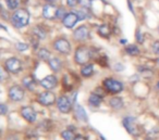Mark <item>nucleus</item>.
Segmentation results:
<instances>
[{"label":"nucleus","mask_w":159,"mask_h":140,"mask_svg":"<svg viewBox=\"0 0 159 140\" xmlns=\"http://www.w3.org/2000/svg\"><path fill=\"white\" fill-rule=\"evenodd\" d=\"M104 87L112 94H119L123 90V85L119 81L113 78H106L104 81Z\"/></svg>","instance_id":"20e7f679"},{"label":"nucleus","mask_w":159,"mask_h":140,"mask_svg":"<svg viewBox=\"0 0 159 140\" xmlns=\"http://www.w3.org/2000/svg\"><path fill=\"white\" fill-rule=\"evenodd\" d=\"M109 104L112 107L113 110H121L123 107V101H122L121 98L119 97H113V98L110 99L109 101Z\"/></svg>","instance_id":"dca6fc26"},{"label":"nucleus","mask_w":159,"mask_h":140,"mask_svg":"<svg viewBox=\"0 0 159 140\" xmlns=\"http://www.w3.org/2000/svg\"><path fill=\"white\" fill-rule=\"evenodd\" d=\"M7 3V7L10 10H16L19 7V0H5Z\"/></svg>","instance_id":"cd10ccee"},{"label":"nucleus","mask_w":159,"mask_h":140,"mask_svg":"<svg viewBox=\"0 0 159 140\" xmlns=\"http://www.w3.org/2000/svg\"><path fill=\"white\" fill-rule=\"evenodd\" d=\"M125 42H126V40H123V39L121 40V44H125Z\"/></svg>","instance_id":"79ce46f5"},{"label":"nucleus","mask_w":159,"mask_h":140,"mask_svg":"<svg viewBox=\"0 0 159 140\" xmlns=\"http://www.w3.org/2000/svg\"><path fill=\"white\" fill-rule=\"evenodd\" d=\"M80 3V0H66V5L71 8H74L76 7L77 5Z\"/></svg>","instance_id":"473e14b6"},{"label":"nucleus","mask_w":159,"mask_h":140,"mask_svg":"<svg viewBox=\"0 0 159 140\" xmlns=\"http://www.w3.org/2000/svg\"><path fill=\"white\" fill-rule=\"evenodd\" d=\"M16 48L18 49L19 51L23 52V51H26L27 49H29V45L24 44V42H18V44L16 45Z\"/></svg>","instance_id":"c756f323"},{"label":"nucleus","mask_w":159,"mask_h":140,"mask_svg":"<svg viewBox=\"0 0 159 140\" xmlns=\"http://www.w3.org/2000/svg\"><path fill=\"white\" fill-rule=\"evenodd\" d=\"M122 124H123L124 128L128 130V133L132 136H139L143 130L141 126L137 123L136 118L132 117V116H126V117L123 118L122 120Z\"/></svg>","instance_id":"f03ea898"},{"label":"nucleus","mask_w":159,"mask_h":140,"mask_svg":"<svg viewBox=\"0 0 159 140\" xmlns=\"http://www.w3.org/2000/svg\"><path fill=\"white\" fill-rule=\"evenodd\" d=\"M61 137L63 138L64 140H74L75 139V133H73L72 130H70V129H66V130H63L61 133Z\"/></svg>","instance_id":"393cba45"},{"label":"nucleus","mask_w":159,"mask_h":140,"mask_svg":"<svg viewBox=\"0 0 159 140\" xmlns=\"http://www.w3.org/2000/svg\"><path fill=\"white\" fill-rule=\"evenodd\" d=\"M22 83H23L24 88L31 90V91H33L36 87V79H35V77L32 76V75H29V76L24 77L23 81H22Z\"/></svg>","instance_id":"2eb2a0df"},{"label":"nucleus","mask_w":159,"mask_h":140,"mask_svg":"<svg viewBox=\"0 0 159 140\" xmlns=\"http://www.w3.org/2000/svg\"><path fill=\"white\" fill-rule=\"evenodd\" d=\"M74 140H87V139L84 137V136L79 135V136H76V137H75V139H74Z\"/></svg>","instance_id":"4c0bfd02"},{"label":"nucleus","mask_w":159,"mask_h":140,"mask_svg":"<svg viewBox=\"0 0 159 140\" xmlns=\"http://www.w3.org/2000/svg\"><path fill=\"white\" fill-rule=\"evenodd\" d=\"M156 86H157V88H158V89H159V81H158V83H157V85H156Z\"/></svg>","instance_id":"37998d69"},{"label":"nucleus","mask_w":159,"mask_h":140,"mask_svg":"<svg viewBox=\"0 0 159 140\" xmlns=\"http://www.w3.org/2000/svg\"><path fill=\"white\" fill-rule=\"evenodd\" d=\"M152 50H154V52L156 53L157 55H159V42H154V45H152Z\"/></svg>","instance_id":"f704fd0d"},{"label":"nucleus","mask_w":159,"mask_h":140,"mask_svg":"<svg viewBox=\"0 0 159 140\" xmlns=\"http://www.w3.org/2000/svg\"><path fill=\"white\" fill-rule=\"evenodd\" d=\"M57 107L58 110H59L61 113H70L71 110H72V103H71L70 99L68 98L66 96H61L59 97L57 101Z\"/></svg>","instance_id":"6e6552de"},{"label":"nucleus","mask_w":159,"mask_h":140,"mask_svg":"<svg viewBox=\"0 0 159 140\" xmlns=\"http://www.w3.org/2000/svg\"><path fill=\"white\" fill-rule=\"evenodd\" d=\"M98 34H99V36H102V37L108 38L109 36H110V34H111L110 26H109V25H107V24L100 25V26L98 27Z\"/></svg>","instance_id":"a211bd4d"},{"label":"nucleus","mask_w":159,"mask_h":140,"mask_svg":"<svg viewBox=\"0 0 159 140\" xmlns=\"http://www.w3.org/2000/svg\"><path fill=\"white\" fill-rule=\"evenodd\" d=\"M8 79H9V72L7 71V68L0 66V83H5Z\"/></svg>","instance_id":"a878e982"},{"label":"nucleus","mask_w":159,"mask_h":140,"mask_svg":"<svg viewBox=\"0 0 159 140\" xmlns=\"http://www.w3.org/2000/svg\"><path fill=\"white\" fill-rule=\"evenodd\" d=\"M57 84H58V79L55 75H47L46 77H44V78L40 81V85L44 88L49 89V90L53 89V88L57 86Z\"/></svg>","instance_id":"4468645a"},{"label":"nucleus","mask_w":159,"mask_h":140,"mask_svg":"<svg viewBox=\"0 0 159 140\" xmlns=\"http://www.w3.org/2000/svg\"><path fill=\"white\" fill-rule=\"evenodd\" d=\"M33 35L35 36V37H37L38 39H45L46 38V32H45V29H43L40 26H36L33 28Z\"/></svg>","instance_id":"4be33fe9"},{"label":"nucleus","mask_w":159,"mask_h":140,"mask_svg":"<svg viewBox=\"0 0 159 140\" xmlns=\"http://www.w3.org/2000/svg\"><path fill=\"white\" fill-rule=\"evenodd\" d=\"M75 113H76V116L79 117V120H87V114H86V112H85V110L83 109L81 105H76V107H75Z\"/></svg>","instance_id":"5701e85b"},{"label":"nucleus","mask_w":159,"mask_h":140,"mask_svg":"<svg viewBox=\"0 0 159 140\" xmlns=\"http://www.w3.org/2000/svg\"><path fill=\"white\" fill-rule=\"evenodd\" d=\"M115 68H116V70H122V66L120 65V63H118L117 65L115 66Z\"/></svg>","instance_id":"58836bf2"},{"label":"nucleus","mask_w":159,"mask_h":140,"mask_svg":"<svg viewBox=\"0 0 159 140\" xmlns=\"http://www.w3.org/2000/svg\"><path fill=\"white\" fill-rule=\"evenodd\" d=\"M73 36H74L75 40L84 42V40H86L89 38V31L85 25H82V26L77 27V28L75 29L74 33H73Z\"/></svg>","instance_id":"9d476101"},{"label":"nucleus","mask_w":159,"mask_h":140,"mask_svg":"<svg viewBox=\"0 0 159 140\" xmlns=\"http://www.w3.org/2000/svg\"><path fill=\"white\" fill-rule=\"evenodd\" d=\"M80 3H81L84 8L91 7V0H80Z\"/></svg>","instance_id":"72a5a7b5"},{"label":"nucleus","mask_w":159,"mask_h":140,"mask_svg":"<svg viewBox=\"0 0 159 140\" xmlns=\"http://www.w3.org/2000/svg\"><path fill=\"white\" fill-rule=\"evenodd\" d=\"M37 55L42 61H49L50 60V51L47 50L46 48H40L37 52Z\"/></svg>","instance_id":"412c9836"},{"label":"nucleus","mask_w":159,"mask_h":140,"mask_svg":"<svg viewBox=\"0 0 159 140\" xmlns=\"http://www.w3.org/2000/svg\"><path fill=\"white\" fill-rule=\"evenodd\" d=\"M1 9H2V7H1V3H0V11H1Z\"/></svg>","instance_id":"c03bdc74"},{"label":"nucleus","mask_w":159,"mask_h":140,"mask_svg":"<svg viewBox=\"0 0 159 140\" xmlns=\"http://www.w3.org/2000/svg\"><path fill=\"white\" fill-rule=\"evenodd\" d=\"M53 48L60 53H63V55H69L71 51V45L64 38H59L53 42Z\"/></svg>","instance_id":"0eeeda50"},{"label":"nucleus","mask_w":159,"mask_h":140,"mask_svg":"<svg viewBox=\"0 0 159 140\" xmlns=\"http://www.w3.org/2000/svg\"><path fill=\"white\" fill-rule=\"evenodd\" d=\"M102 101V97L97 94H92L91 96L89 97V103L92 107H99Z\"/></svg>","instance_id":"f3484780"},{"label":"nucleus","mask_w":159,"mask_h":140,"mask_svg":"<svg viewBox=\"0 0 159 140\" xmlns=\"http://www.w3.org/2000/svg\"><path fill=\"white\" fill-rule=\"evenodd\" d=\"M38 102L40 104L48 107V105H52L56 102V94L51 91H45L38 96Z\"/></svg>","instance_id":"1a4fd4ad"},{"label":"nucleus","mask_w":159,"mask_h":140,"mask_svg":"<svg viewBox=\"0 0 159 140\" xmlns=\"http://www.w3.org/2000/svg\"><path fill=\"white\" fill-rule=\"evenodd\" d=\"M66 10L63 9V8H59L58 9V12H57V18H59V19H62L63 20V18L66 16Z\"/></svg>","instance_id":"7c9ffc66"},{"label":"nucleus","mask_w":159,"mask_h":140,"mask_svg":"<svg viewBox=\"0 0 159 140\" xmlns=\"http://www.w3.org/2000/svg\"><path fill=\"white\" fill-rule=\"evenodd\" d=\"M8 113V107L3 103H0V115H6Z\"/></svg>","instance_id":"2f4dec72"},{"label":"nucleus","mask_w":159,"mask_h":140,"mask_svg":"<svg viewBox=\"0 0 159 140\" xmlns=\"http://www.w3.org/2000/svg\"><path fill=\"white\" fill-rule=\"evenodd\" d=\"M46 1H47L48 3H53V2L56 1V0H46Z\"/></svg>","instance_id":"ea45409f"},{"label":"nucleus","mask_w":159,"mask_h":140,"mask_svg":"<svg viewBox=\"0 0 159 140\" xmlns=\"http://www.w3.org/2000/svg\"><path fill=\"white\" fill-rule=\"evenodd\" d=\"M158 64H159V59H158Z\"/></svg>","instance_id":"a18cd8bd"},{"label":"nucleus","mask_w":159,"mask_h":140,"mask_svg":"<svg viewBox=\"0 0 159 140\" xmlns=\"http://www.w3.org/2000/svg\"><path fill=\"white\" fill-rule=\"evenodd\" d=\"M49 66H50V68L53 71V72H58V71L61 70L62 63H61V61H60L59 59H57V58H53V59L49 60Z\"/></svg>","instance_id":"6ab92c4d"},{"label":"nucleus","mask_w":159,"mask_h":140,"mask_svg":"<svg viewBox=\"0 0 159 140\" xmlns=\"http://www.w3.org/2000/svg\"><path fill=\"white\" fill-rule=\"evenodd\" d=\"M125 52L128 53L129 55H132V57H136V55H139V49L137 48L135 45H130L125 48Z\"/></svg>","instance_id":"b1692460"},{"label":"nucleus","mask_w":159,"mask_h":140,"mask_svg":"<svg viewBox=\"0 0 159 140\" xmlns=\"http://www.w3.org/2000/svg\"><path fill=\"white\" fill-rule=\"evenodd\" d=\"M57 12L58 8L53 6L52 3H48L43 8V16L45 19H48V20H53L55 18H57Z\"/></svg>","instance_id":"ddd939ff"},{"label":"nucleus","mask_w":159,"mask_h":140,"mask_svg":"<svg viewBox=\"0 0 159 140\" xmlns=\"http://www.w3.org/2000/svg\"><path fill=\"white\" fill-rule=\"evenodd\" d=\"M79 21H80V19H79V16H77V14L75 13V12H70V13L66 14V16H64L63 20H62V23H63V25L66 28H73Z\"/></svg>","instance_id":"9b49d317"},{"label":"nucleus","mask_w":159,"mask_h":140,"mask_svg":"<svg viewBox=\"0 0 159 140\" xmlns=\"http://www.w3.org/2000/svg\"><path fill=\"white\" fill-rule=\"evenodd\" d=\"M81 74L84 77H89L94 74V66L93 64H85L81 70Z\"/></svg>","instance_id":"aec40b11"},{"label":"nucleus","mask_w":159,"mask_h":140,"mask_svg":"<svg viewBox=\"0 0 159 140\" xmlns=\"http://www.w3.org/2000/svg\"><path fill=\"white\" fill-rule=\"evenodd\" d=\"M136 37H137V42H139V44H142V42H144V36H143V34H141V32L139 31H137V34H136Z\"/></svg>","instance_id":"c9c22d12"},{"label":"nucleus","mask_w":159,"mask_h":140,"mask_svg":"<svg viewBox=\"0 0 159 140\" xmlns=\"http://www.w3.org/2000/svg\"><path fill=\"white\" fill-rule=\"evenodd\" d=\"M6 140H19V138H18V136H16V135H10V136H8Z\"/></svg>","instance_id":"e433bc0d"},{"label":"nucleus","mask_w":159,"mask_h":140,"mask_svg":"<svg viewBox=\"0 0 159 140\" xmlns=\"http://www.w3.org/2000/svg\"><path fill=\"white\" fill-rule=\"evenodd\" d=\"M75 13L77 14V16H79L80 20H84V19H86L87 16H89L86 10H85V8H84V9H82V10H79V11H76Z\"/></svg>","instance_id":"c85d7f7f"},{"label":"nucleus","mask_w":159,"mask_h":140,"mask_svg":"<svg viewBox=\"0 0 159 140\" xmlns=\"http://www.w3.org/2000/svg\"><path fill=\"white\" fill-rule=\"evenodd\" d=\"M159 137V127H154L152 129H150L148 133V139L155 140Z\"/></svg>","instance_id":"bb28decb"},{"label":"nucleus","mask_w":159,"mask_h":140,"mask_svg":"<svg viewBox=\"0 0 159 140\" xmlns=\"http://www.w3.org/2000/svg\"><path fill=\"white\" fill-rule=\"evenodd\" d=\"M0 28H2V29H3V31H7V28H6V27H5V26H1V25H0Z\"/></svg>","instance_id":"a19ab883"},{"label":"nucleus","mask_w":159,"mask_h":140,"mask_svg":"<svg viewBox=\"0 0 159 140\" xmlns=\"http://www.w3.org/2000/svg\"><path fill=\"white\" fill-rule=\"evenodd\" d=\"M11 22L13 26L18 27V28H22V27L29 25L30 23V13L26 9H19L13 12L11 15Z\"/></svg>","instance_id":"f257e3e1"},{"label":"nucleus","mask_w":159,"mask_h":140,"mask_svg":"<svg viewBox=\"0 0 159 140\" xmlns=\"http://www.w3.org/2000/svg\"><path fill=\"white\" fill-rule=\"evenodd\" d=\"M24 96H25V90L21 86L14 85L9 89V98L12 101L20 102V101H22L24 99Z\"/></svg>","instance_id":"423d86ee"},{"label":"nucleus","mask_w":159,"mask_h":140,"mask_svg":"<svg viewBox=\"0 0 159 140\" xmlns=\"http://www.w3.org/2000/svg\"><path fill=\"white\" fill-rule=\"evenodd\" d=\"M5 65L8 72L12 73V74H18L23 68L22 62L19 59H16V58H10V59H8L5 62Z\"/></svg>","instance_id":"39448f33"},{"label":"nucleus","mask_w":159,"mask_h":140,"mask_svg":"<svg viewBox=\"0 0 159 140\" xmlns=\"http://www.w3.org/2000/svg\"><path fill=\"white\" fill-rule=\"evenodd\" d=\"M21 115L29 123H34L36 120V118H37L36 112L31 107H23L21 109Z\"/></svg>","instance_id":"f8f14e48"},{"label":"nucleus","mask_w":159,"mask_h":140,"mask_svg":"<svg viewBox=\"0 0 159 140\" xmlns=\"http://www.w3.org/2000/svg\"><path fill=\"white\" fill-rule=\"evenodd\" d=\"M92 58V52L89 50V48L85 46H81L76 49L74 55V60L77 64L80 65H85L89 62Z\"/></svg>","instance_id":"7ed1b4c3"}]
</instances>
